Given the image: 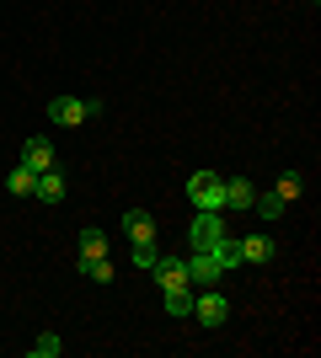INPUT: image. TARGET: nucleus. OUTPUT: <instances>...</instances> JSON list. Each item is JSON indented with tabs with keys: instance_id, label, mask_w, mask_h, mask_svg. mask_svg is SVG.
I'll use <instances>...</instances> for the list:
<instances>
[{
	"instance_id": "nucleus-2",
	"label": "nucleus",
	"mask_w": 321,
	"mask_h": 358,
	"mask_svg": "<svg viewBox=\"0 0 321 358\" xmlns=\"http://www.w3.org/2000/svg\"><path fill=\"white\" fill-rule=\"evenodd\" d=\"M187 203H193V209H225V177L193 171V177H187Z\"/></svg>"
},
{
	"instance_id": "nucleus-19",
	"label": "nucleus",
	"mask_w": 321,
	"mask_h": 358,
	"mask_svg": "<svg viewBox=\"0 0 321 358\" xmlns=\"http://www.w3.org/2000/svg\"><path fill=\"white\" fill-rule=\"evenodd\" d=\"M155 257H161V246H155V241H134V268L150 273V268H155Z\"/></svg>"
},
{
	"instance_id": "nucleus-5",
	"label": "nucleus",
	"mask_w": 321,
	"mask_h": 358,
	"mask_svg": "<svg viewBox=\"0 0 321 358\" xmlns=\"http://www.w3.org/2000/svg\"><path fill=\"white\" fill-rule=\"evenodd\" d=\"M155 284H161V294H171V289H193L187 284V257H155Z\"/></svg>"
},
{
	"instance_id": "nucleus-12",
	"label": "nucleus",
	"mask_w": 321,
	"mask_h": 358,
	"mask_svg": "<svg viewBox=\"0 0 321 358\" xmlns=\"http://www.w3.org/2000/svg\"><path fill=\"white\" fill-rule=\"evenodd\" d=\"M236 246H241V262H257V268H262V262H273V241H268V236H246V241H236Z\"/></svg>"
},
{
	"instance_id": "nucleus-17",
	"label": "nucleus",
	"mask_w": 321,
	"mask_h": 358,
	"mask_svg": "<svg viewBox=\"0 0 321 358\" xmlns=\"http://www.w3.org/2000/svg\"><path fill=\"white\" fill-rule=\"evenodd\" d=\"M27 353H32V358H59V353H64V343L54 337V331H43V337H32Z\"/></svg>"
},
{
	"instance_id": "nucleus-18",
	"label": "nucleus",
	"mask_w": 321,
	"mask_h": 358,
	"mask_svg": "<svg viewBox=\"0 0 321 358\" xmlns=\"http://www.w3.org/2000/svg\"><path fill=\"white\" fill-rule=\"evenodd\" d=\"M166 315H193V289H171L166 294Z\"/></svg>"
},
{
	"instance_id": "nucleus-6",
	"label": "nucleus",
	"mask_w": 321,
	"mask_h": 358,
	"mask_svg": "<svg viewBox=\"0 0 321 358\" xmlns=\"http://www.w3.org/2000/svg\"><path fill=\"white\" fill-rule=\"evenodd\" d=\"M220 273H225V268H220V262H214V246H199V252H193V257H187V284H220Z\"/></svg>"
},
{
	"instance_id": "nucleus-15",
	"label": "nucleus",
	"mask_w": 321,
	"mask_h": 358,
	"mask_svg": "<svg viewBox=\"0 0 321 358\" xmlns=\"http://www.w3.org/2000/svg\"><path fill=\"white\" fill-rule=\"evenodd\" d=\"M80 273L97 278V284H113V262H107V257H80Z\"/></svg>"
},
{
	"instance_id": "nucleus-14",
	"label": "nucleus",
	"mask_w": 321,
	"mask_h": 358,
	"mask_svg": "<svg viewBox=\"0 0 321 358\" xmlns=\"http://www.w3.org/2000/svg\"><path fill=\"white\" fill-rule=\"evenodd\" d=\"M80 257H107V236L97 230V224H86V230H80Z\"/></svg>"
},
{
	"instance_id": "nucleus-13",
	"label": "nucleus",
	"mask_w": 321,
	"mask_h": 358,
	"mask_svg": "<svg viewBox=\"0 0 321 358\" xmlns=\"http://www.w3.org/2000/svg\"><path fill=\"white\" fill-rule=\"evenodd\" d=\"M32 182H38V171H27V166H16L11 177H6V193H11V198H32Z\"/></svg>"
},
{
	"instance_id": "nucleus-7",
	"label": "nucleus",
	"mask_w": 321,
	"mask_h": 358,
	"mask_svg": "<svg viewBox=\"0 0 321 358\" xmlns=\"http://www.w3.org/2000/svg\"><path fill=\"white\" fill-rule=\"evenodd\" d=\"M22 166H27V171H54V145H48L43 134H32V139H22Z\"/></svg>"
},
{
	"instance_id": "nucleus-11",
	"label": "nucleus",
	"mask_w": 321,
	"mask_h": 358,
	"mask_svg": "<svg viewBox=\"0 0 321 358\" xmlns=\"http://www.w3.org/2000/svg\"><path fill=\"white\" fill-rule=\"evenodd\" d=\"M284 209H290V203H284V198H278L273 187H268V193H257V198H252V209H246V214H257V220H268V224H273V220H284Z\"/></svg>"
},
{
	"instance_id": "nucleus-10",
	"label": "nucleus",
	"mask_w": 321,
	"mask_h": 358,
	"mask_svg": "<svg viewBox=\"0 0 321 358\" xmlns=\"http://www.w3.org/2000/svg\"><path fill=\"white\" fill-rule=\"evenodd\" d=\"M123 236H129V241H155V214L129 209V214H123Z\"/></svg>"
},
{
	"instance_id": "nucleus-4",
	"label": "nucleus",
	"mask_w": 321,
	"mask_h": 358,
	"mask_svg": "<svg viewBox=\"0 0 321 358\" xmlns=\"http://www.w3.org/2000/svg\"><path fill=\"white\" fill-rule=\"evenodd\" d=\"M220 236H225V209H199V220L187 230V246L199 252V246H214Z\"/></svg>"
},
{
	"instance_id": "nucleus-16",
	"label": "nucleus",
	"mask_w": 321,
	"mask_h": 358,
	"mask_svg": "<svg viewBox=\"0 0 321 358\" xmlns=\"http://www.w3.org/2000/svg\"><path fill=\"white\" fill-rule=\"evenodd\" d=\"M300 187H306V177H300V171H284V177L273 182V193L284 198V203H294V198H300Z\"/></svg>"
},
{
	"instance_id": "nucleus-9",
	"label": "nucleus",
	"mask_w": 321,
	"mask_h": 358,
	"mask_svg": "<svg viewBox=\"0 0 321 358\" xmlns=\"http://www.w3.org/2000/svg\"><path fill=\"white\" fill-rule=\"evenodd\" d=\"M252 198H257V187H252V182L246 177H225V209H252Z\"/></svg>"
},
{
	"instance_id": "nucleus-8",
	"label": "nucleus",
	"mask_w": 321,
	"mask_h": 358,
	"mask_svg": "<svg viewBox=\"0 0 321 358\" xmlns=\"http://www.w3.org/2000/svg\"><path fill=\"white\" fill-rule=\"evenodd\" d=\"M32 198H38V203H64V177H59V166H54V171H38Z\"/></svg>"
},
{
	"instance_id": "nucleus-3",
	"label": "nucleus",
	"mask_w": 321,
	"mask_h": 358,
	"mask_svg": "<svg viewBox=\"0 0 321 358\" xmlns=\"http://www.w3.org/2000/svg\"><path fill=\"white\" fill-rule=\"evenodd\" d=\"M193 315H199V327H225V315H230V299L225 294H220V289H214V284H204L199 289V294H193Z\"/></svg>"
},
{
	"instance_id": "nucleus-1",
	"label": "nucleus",
	"mask_w": 321,
	"mask_h": 358,
	"mask_svg": "<svg viewBox=\"0 0 321 358\" xmlns=\"http://www.w3.org/2000/svg\"><path fill=\"white\" fill-rule=\"evenodd\" d=\"M97 113H102V102H92V96H54V102H48V118L64 123V129H80V123H92Z\"/></svg>"
}]
</instances>
